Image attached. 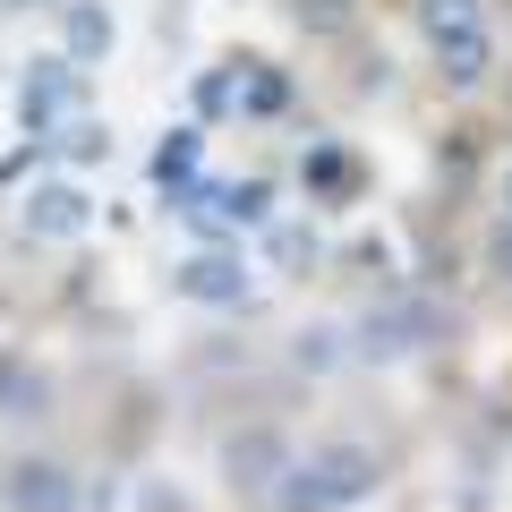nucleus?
Wrapping results in <instances>:
<instances>
[{
    "mask_svg": "<svg viewBox=\"0 0 512 512\" xmlns=\"http://www.w3.org/2000/svg\"><path fill=\"white\" fill-rule=\"evenodd\" d=\"M427 35H436V60H444V77H453V86H478V77H487V26H478V18L427 26Z\"/></svg>",
    "mask_w": 512,
    "mask_h": 512,
    "instance_id": "obj_1",
    "label": "nucleus"
},
{
    "mask_svg": "<svg viewBox=\"0 0 512 512\" xmlns=\"http://www.w3.org/2000/svg\"><path fill=\"white\" fill-rule=\"evenodd\" d=\"M60 103H69V77H60V60H43V77H26V120L43 128Z\"/></svg>",
    "mask_w": 512,
    "mask_h": 512,
    "instance_id": "obj_2",
    "label": "nucleus"
},
{
    "mask_svg": "<svg viewBox=\"0 0 512 512\" xmlns=\"http://www.w3.org/2000/svg\"><path fill=\"white\" fill-rule=\"evenodd\" d=\"M69 43H77V52H103V43H111V18L94 9V0H69Z\"/></svg>",
    "mask_w": 512,
    "mask_h": 512,
    "instance_id": "obj_3",
    "label": "nucleus"
},
{
    "mask_svg": "<svg viewBox=\"0 0 512 512\" xmlns=\"http://www.w3.org/2000/svg\"><path fill=\"white\" fill-rule=\"evenodd\" d=\"M299 18H308L316 35H333V26H350V0H299Z\"/></svg>",
    "mask_w": 512,
    "mask_h": 512,
    "instance_id": "obj_4",
    "label": "nucleus"
},
{
    "mask_svg": "<svg viewBox=\"0 0 512 512\" xmlns=\"http://www.w3.org/2000/svg\"><path fill=\"white\" fill-rule=\"evenodd\" d=\"M453 18H478V0H427V26H453Z\"/></svg>",
    "mask_w": 512,
    "mask_h": 512,
    "instance_id": "obj_5",
    "label": "nucleus"
}]
</instances>
